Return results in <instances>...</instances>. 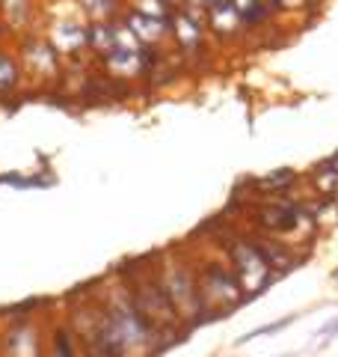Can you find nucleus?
<instances>
[{
  "mask_svg": "<svg viewBox=\"0 0 338 357\" xmlns=\"http://www.w3.org/2000/svg\"><path fill=\"white\" fill-rule=\"evenodd\" d=\"M166 3H169V6H172V9H182V6L187 3V0H166Z\"/></svg>",
  "mask_w": 338,
  "mask_h": 357,
  "instance_id": "8",
  "label": "nucleus"
},
{
  "mask_svg": "<svg viewBox=\"0 0 338 357\" xmlns=\"http://www.w3.org/2000/svg\"><path fill=\"white\" fill-rule=\"evenodd\" d=\"M270 3H273L276 15H282V13H312L323 0H270Z\"/></svg>",
  "mask_w": 338,
  "mask_h": 357,
  "instance_id": "5",
  "label": "nucleus"
},
{
  "mask_svg": "<svg viewBox=\"0 0 338 357\" xmlns=\"http://www.w3.org/2000/svg\"><path fill=\"white\" fill-rule=\"evenodd\" d=\"M15 84H18V63L6 57V54H0V93L13 89Z\"/></svg>",
  "mask_w": 338,
  "mask_h": 357,
  "instance_id": "6",
  "label": "nucleus"
},
{
  "mask_svg": "<svg viewBox=\"0 0 338 357\" xmlns=\"http://www.w3.org/2000/svg\"><path fill=\"white\" fill-rule=\"evenodd\" d=\"M122 24L140 39V45H161L163 39H169V24H172V18H152V15L137 13V9L128 6L125 13H122Z\"/></svg>",
  "mask_w": 338,
  "mask_h": 357,
  "instance_id": "1",
  "label": "nucleus"
},
{
  "mask_svg": "<svg viewBox=\"0 0 338 357\" xmlns=\"http://www.w3.org/2000/svg\"><path fill=\"white\" fill-rule=\"evenodd\" d=\"M232 256H234V262H238L243 277H252V280H258V283H267V271H270V268L264 262V256L258 253L255 248H250V244H234Z\"/></svg>",
  "mask_w": 338,
  "mask_h": 357,
  "instance_id": "2",
  "label": "nucleus"
},
{
  "mask_svg": "<svg viewBox=\"0 0 338 357\" xmlns=\"http://www.w3.org/2000/svg\"><path fill=\"white\" fill-rule=\"evenodd\" d=\"M261 223L267 229H294L297 223V211L294 208H264L261 211Z\"/></svg>",
  "mask_w": 338,
  "mask_h": 357,
  "instance_id": "4",
  "label": "nucleus"
},
{
  "mask_svg": "<svg viewBox=\"0 0 338 357\" xmlns=\"http://www.w3.org/2000/svg\"><path fill=\"white\" fill-rule=\"evenodd\" d=\"M86 21H119L128 9V0H74Z\"/></svg>",
  "mask_w": 338,
  "mask_h": 357,
  "instance_id": "3",
  "label": "nucleus"
},
{
  "mask_svg": "<svg viewBox=\"0 0 338 357\" xmlns=\"http://www.w3.org/2000/svg\"><path fill=\"white\" fill-rule=\"evenodd\" d=\"M332 331H338V325H335V328H332Z\"/></svg>",
  "mask_w": 338,
  "mask_h": 357,
  "instance_id": "9",
  "label": "nucleus"
},
{
  "mask_svg": "<svg viewBox=\"0 0 338 357\" xmlns=\"http://www.w3.org/2000/svg\"><path fill=\"white\" fill-rule=\"evenodd\" d=\"M187 3H190V6H196V9H205V13H208V9L217 3V0H187Z\"/></svg>",
  "mask_w": 338,
  "mask_h": 357,
  "instance_id": "7",
  "label": "nucleus"
}]
</instances>
